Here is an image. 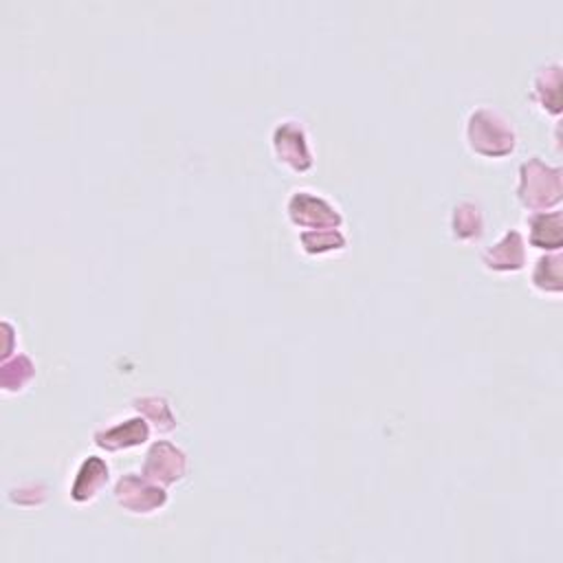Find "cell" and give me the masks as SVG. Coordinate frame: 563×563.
Here are the masks:
<instances>
[{"mask_svg": "<svg viewBox=\"0 0 563 563\" xmlns=\"http://www.w3.org/2000/svg\"><path fill=\"white\" fill-rule=\"evenodd\" d=\"M464 143L479 158L501 161L515 154L519 134L506 112L495 106H477L464 121Z\"/></svg>", "mask_w": 563, "mask_h": 563, "instance_id": "obj_1", "label": "cell"}, {"mask_svg": "<svg viewBox=\"0 0 563 563\" xmlns=\"http://www.w3.org/2000/svg\"><path fill=\"white\" fill-rule=\"evenodd\" d=\"M515 196L519 205L534 211L559 209L563 200V172L559 165L543 161L541 156H530L519 165Z\"/></svg>", "mask_w": 563, "mask_h": 563, "instance_id": "obj_2", "label": "cell"}, {"mask_svg": "<svg viewBox=\"0 0 563 563\" xmlns=\"http://www.w3.org/2000/svg\"><path fill=\"white\" fill-rule=\"evenodd\" d=\"M271 152L279 167L290 174H306L314 165L310 132L297 117L279 119L271 130Z\"/></svg>", "mask_w": 563, "mask_h": 563, "instance_id": "obj_3", "label": "cell"}, {"mask_svg": "<svg viewBox=\"0 0 563 563\" xmlns=\"http://www.w3.org/2000/svg\"><path fill=\"white\" fill-rule=\"evenodd\" d=\"M288 222L297 231H312V229H341L345 218L336 202H332L321 191L297 187L288 194L284 205Z\"/></svg>", "mask_w": 563, "mask_h": 563, "instance_id": "obj_4", "label": "cell"}, {"mask_svg": "<svg viewBox=\"0 0 563 563\" xmlns=\"http://www.w3.org/2000/svg\"><path fill=\"white\" fill-rule=\"evenodd\" d=\"M112 495H114V501L119 504V508H123L128 515H136V517L156 515L169 501L167 488L152 482L143 473H123L114 482Z\"/></svg>", "mask_w": 563, "mask_h": 563, "instance_id": "obj_5", "label": "cell"}, {"mask_svg": "<svg viewBox=\"0 0 563 563\" xmlns=\"http://www.w3.org/2000/svg\"><path fill=\"white\" fill-rule=\"evenodd\" d=\"M141 473L152 482L169 488L187 477L189 457L178 444L169 440H154L143 455Z\"/></svg>", "mask_w": 563, "mask_h": 563, "instance_id": "obj_6", "label": "cell"}, {"mask_svg": "<svg viewBox=\"0 0 563 563\" xmlns=\"http://www.w3.org/2000/svg\"><path fill=\"white\" fill-rule=\"evenodd\" d=\"M479 260L488 273L508 275L523 271L528 262V246L523 233L519 229H506L490 246L482 251Z\"/></svg>", "mask_w": 563, "mask_h": 563, "instance_id": "obj_7", "label": "cell"}, {"mask_svg": "<svg viewBox=\"0 0 563 563\" xmlns=\"http://www.w3.org/2000/svg\"><path fill=\"white\" fill-rule=\"evenodd\" d=\"M152 435V427L147 424V420L139 413L117 420L112 424H103L99 429H95L92 433V442L95 446H99L106 453H117V451H128L134 446H141L150 440Z\"/></svg>", "mask_w": 563, "mask_h": 563, "instance_id": "obj_8", "label": "cell"}, {"mask_svg": "<svg viewBox=\"0 0 563 563\" xmlns=\"http://www.w3.org/2000/svg\"><path fill=\"white\" fill-rule=\"evenodd\" d=\"M561 73H563V66L559 59H552V62H545L541 64L532 77H530V88H528V97L532 101V106L543 112L545 117H552V119H559L561 114Z\"/></svg>", "mask_w": 563, "mask_h": 563, "instance_id": "obj_9", "label": "cell"}, {"mask_svg": "<svg viewBox=\"0 0 563 563\" xmlns=\"http://www.w3.org/2000/svg\"><path fill=\"white\" fill-rule=\"evenodd\" d=\"M526 244L543 253L561 251L563 246V213L561 209L534 211L526 218Z\"/></svg>", "mask_w": 563, "mask_h": 563, "instance_id": "obj_10", "label": "cell"}, {"mask_svg": "<svg viewBox=\"0 0 563 563\" xmlns=\"http://www.w3.org/2000/svg\"><path fill=\"white\" fill-rule=\"evenodd\" d=\"M110 482V466L101 455H88L75 471L70 484V499L79 506L90 504Z\"/></svg>", "mask_w": 563, "mask_h": 563, "instance_id": "obj_11", "label": "cell"}, {"mask_svg": "<svg viewBox=\"0 0 563 563\" xmlns=\"http://www.w3.org/2000/svg\"><path fill=\"white\" fill-rule=\"evenodd\" d=\"M449 229H451V238L460 244L479 242L486 229L482 205L475 200L455 202L449 216Z\"/></svg>", "mask_w": 563, "mask_h": 563, "instance_id": "obj_12", "label": "cell"}, {"mask_svg": "<svg viewBox=\"0 0 563 563\" xmlns=\"http://www.w3.org/2000/svg\"><path fill=\"white\" fill-rule=\"evenodd\" d=\"M130 407L134 409V413L143 416L147 420V424L152 427V431L167 435L178 427L176 413L172 409V402L163 396V394H143V396H134Z\"/></svg>", "mask_w": 563, "mask_h": 563, "instance_id": "obj_13", "label": "cell"}, {"mask_svg": "<svg viewBox=\"0 0 563 563\" xmlns=\"http://www.w3.org/2000/svg\"><path fill=\"white\" fill-rule=\"evenodd\" d=\"M530 286L545 297H559L563 292V257L561 251L541 253L530 271Z\"/></svg>", "mask_w": 563, "mask_h": 563, "instance_id": "obj_14", "label": "cell"}, {"mask_svg": "<svg viewBox=\"0 0 563 563\" xmlns=\"http://www.w3.org/2000/svg\"><path fill=\"white\" fill-rule=\"evenodd\" d=\"M297 244L308 257H325L343 253L347 249V238L341 229H312L299 231Z\"/></svg>", "mask_w": 563, "mask_h": 563, "instance_id": "obj_15", "label": "cell"}, {"mask_svg": "<svg viewBox=\"0 0 563 563\" xmlns=\"http://www.w3.org/2000/svg\"><path fill=\"white\" fill-rule=\"evenodd\" d=\"M33 378H35V363L29 354L18 352V354H11L9 358H2V365H0L2 394L7 396L22 394Z\"/></svg>", "mask_w": 563, "mask_h": 563, "instance_id": "obj_16", "label": "cell"}]
</instances>
